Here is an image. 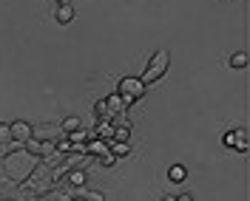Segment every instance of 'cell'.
<instances>
[{
    "instance_id": "cell-1",
    "label": "cell",
    "mask_w": 250,
    "mask_h": 201,
    "mask_svg": "<svg viewBox=\"0 0 250 201\" xmlns=\"http://www.w3.org/2000/svg\"><path fill=\"white\" fill-rule=\"evenodd\" d=\"M165 68H168V51H156L154 60L148 62V71L140 77L142 85H148V82H156V79L165 74Z\"/></svg>"
},
{
    "instance_id": "cell-2",
    "label": "cell",
    "mask_w": 250,
    "mask_h": 201,
    "mask_svg": "<svg viewBox=\"0 0 250 201\" xmlns=\"http://www.w3.org/2000/svg\"><path fill=\"white\" fill-rule=\"evenodd\" d=\"M142 91H145V85L140 82V77H125V79H120V96H123V105L134 102V99H140Z\"/></svg>"
},
{
    "instance_id": "cell-3",
    "label": "cell",
    "mask_w": 250,
    "mask_h": 201,
    "mask_svg": "<svg viewBox=\"0 0 250 201\" xmlns=\"http://www.w3.org/2000/svg\"><path fill=\"white\" fill-rule=\"evenodd\" d=\"M222 142H225L228 147H236V150H242V153H245V150H248V130H242V128H236V130H228Z\"/></svg>"
},
{
    "instance_id": "cell-4",
    "label": "cell",
    "mask_w": 250,
    "mask_h": 201,
    "mask_svg": "<svg viewBox=\"0 0 250 201\" xmlns=\"http://www.w3.org/2000/svg\"><path fill=\"white\" fill-rule=\"evenodd\" d=\"M9 130H12V139H17V142H29L31 139V125L29 122H12Z\"/></svg>"
},
{
    "instance_id": "cell-5",
    "label": "cell",
    "mask_w": 250,
    "mask_h": 201,
    "mask_svg": "<svg viewBox=\"0 0 250 201\" xmlns=\"http://www.w3.org/2000/svg\"><path fill=\"white\" fill-rule=\"evenodd\" d=\"M62 130L60 128H51V125H37V128H31V136L34 139H54V136H60Z\"/></svg>"
},
{
    "instance_id": "cell-6",
    "label": "cell",
    "mask_w": 250,
    "mask_h": 201,
    "mask_svg": "<svg viewBox=\"0 0 250 201\" xmlns=\"http://www.w3.org/2000/svg\"><path fill=\"white\" fill-rule=\"evenodd\" d=\"M68 20H74V9H71V3H60V9H57V23H68Z\"/></svg>"
},
{
    "instance_id": "cell-7",
    "label": "cell",
    "mask_w": 250,
    "mask_h": 201,
    "mask_svg": "<svg viewBox=\"0 0 250 201\" xmlns=\"http://www.w3.org/2000/svg\"><path fill=\"white\" fill-rule=\"evenodd\" d=\"M60 130H62V133H74V130H80V119H77V116H68V119H62Z\"/></svg>"
},
{
    "instance_id": "cell-8",
    "label": "cell",
    "mask_w": 250,
    "mask_h": 201,
    "mask_svg": "<svg viewBox=\"0 0 250 201\" xmlns=\"http://www.w3.org/2000/svg\"><path fill=\"white\" fill-rule=\"evenodd\" d=\"M111 156H128V145L125 142H117V139H111Z\"/></svg>"
},
{
    "instance_id": "cell-9",
    "label": "cell",
    "mask_w": 250,
    "mask_h": 201,
    "mask_svg": "<svg viewBox=\"0 0 250 201\" xmlns=\"http://www.w3.org/2000/svg\"><path fill=\"white\" fill-rule=\"evenodd\" d=\"M168 179H171V182H182V179H185V167H182V164H173L171 170H168Z\"/></svg>"
},
{
    "instance_id": "cell-10",
    "label": "cell",
    "mask_w": 250,
    "mask_h": 201,
    "mask_svg": "<svg viewBox=\"0 0 250 201\" xmlns=\"http://www.w3.org/2000/svg\"><path fill=\"white\" fill-rule=\"evenodd\" d=\"M85 150H88V153H100V156H108V147H105L103 142H91V145H88Z\"/></svg>"
},
{
    "instance_id": "cell-11",
    "label": "cell",
    "mask_w": 250,
    "mask_h": 201,
    "mask_svg": "<svg viewBox=\"0 0 250 201\" xmlns=\"http://www.w3.org/2000/svg\"><path fill=\"white\" fill-rule=\"evenodd\" d=\"M230 65H233V68H245V65H248V54H242V51L233 54V57H230Z\"/></svg>"
},
{
    "instance_id": "cell-12",
    "label": "cell",
    "mask_w": 250,
    "mask_h": 201,
    "mask_svg": "<svg viewBox=\"0 0 250 201\" xmlns=\"http://www.w3.org/2000/svg\"><path fill=\"white\" fill-rule=\"evenodd\" d=\"M68 182H71L74 187H83V184H85V176L77 170V173H71V176H68Z\"/></svg>"
},
{
    "instance_id": "cell-13",
    "label": "cell",
    "mask_w": 250,
    "mask_h": 201,
    "mask_svg": "<svg viewBox=\"0 0 250 201\" xmlns=\"http://www.w3.org/2000/svg\"><path fill=\"white\" fill-rule=\"evenodd\" d=\"M6 142H12V130H9V125H0V145H6Z\"/></svg>"
},
{
    "instance_id": "cell-14",
    "label": "cell",
    "mask_w": 250,
    "mask_h": 201,
    "mask_svg": "<svg viewBox=\"0 0 250 201\" xmlns=\"http://www.w3.org/2000/svg\"><path fill=\"white\" fill-rule=\"evenodd\" d=\"M80 196H83L85 201H103V196H100V193H85V190H80Z\"/></svg>"
},
{
    "instance_id": "cell-15",
    "label": "cell",
    "mask_w": 250,
    "mask_h": 201,
    "mask_svg": "<svg viewBox=\"0 0 250 201\" xmlns=\"http://www.w3.org/2000/svg\"><path fill=\"white\" fill-rule=\"evenodd\" d=\"M176 201H193V199H190V196H179Z\"/></svg>"
},
{
    "instance_id": "cell-16",
    "label": "cell",
    "mask_w": 250,
    "mask_h": 201,
    "mask_svg": "<svg viewBox=\"0 0 250 201\" xmlns=\"http://www.w3.org/2000/svg\"><path fill=\"white\" fill-rule=\"evenodd\" d=\"M162 201H176V199H171V196H165V199H162Z\"/></svg>"
},
{
    "instance_id": "cell-17",
    "label": "cell",
    "mask_w": 250,
    "mask_h": 201,
    "mask_svg": "<svg viewBox=\"0 0 250 201\" xmlns=\"http://www.w3.org/2000/svg\"><path fill=\"white\" fill-rule=\"evenodd\" d=\"M57 3H68V0H57Z\"/></svg>"
}]
</instances>
